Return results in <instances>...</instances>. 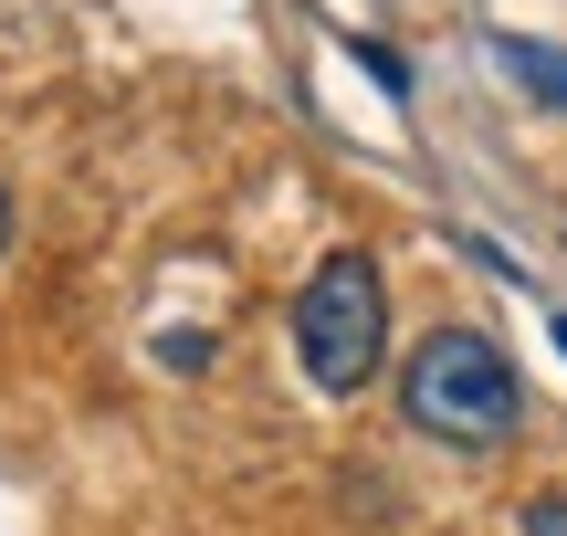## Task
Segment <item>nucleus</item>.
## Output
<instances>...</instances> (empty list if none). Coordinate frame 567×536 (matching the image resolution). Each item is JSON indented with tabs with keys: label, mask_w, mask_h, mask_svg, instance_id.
<instances>
[{
	"label": "nucleus",
	"mask_w": 567,
	"mask_h": 536,
	"mask_svg": "<svg viewBox=\"0 0 567 536\" xmlns=\"http://www.w3.org/2000/svg\"><path fill=\"white\" fill-rule=\"evenodd\" d=\"M400 411H410L421 442L494 453V442L515 432V411H526V390H515L505 348H494L484 327H431L421 348H410V369H400Z\"/></svg>",
	"instance_id": "obj_1"
},
{
	"label": "nucleus",
	"mask_w": 567,
	"mask_h": 536,
	"mask_svg": "<svg viewBox=\"0 0 567 536\" xmlns=\"http://www.w3.org/2000/svg\"><path fill=\"white\" fill-rule=\"evenodd\" d=\"M295 358H305V379H316L326 400H347V390L379 379V358H389V285H379L368 252H326V264L305 274V295H295Z\"/></svg>",
	"instance_id": "obj_2"
},
{
	"label": "nucleus",
	"mask_w": 567,
	"mask_h": 536,
	"mask_svg": "<svg viewBox=\"0 0 567 536\" xmlns=\"http://www.w3.org/2000/svg\"><path fill=\"white\" fill-rule=\"evenodd\" d=\"M494 63H505L526 95H547L557 116H567V53H557V42H515V32H494Z\"/></svg>",
	"instance_id": "obj_3"
},
{
	"label": "nucleus",
	"mask_w": 567,
	"mask_h": 536,
	"mask_svg": "<svg viewBox=\"0 0 567 536\" xmlns=\"http://www.w3.org/2000/svg\"><path fill=\"white\" fill-rule=\"evenodd\" d=\"M158 358H168V369H179V379H200V369H210V337H200V327H179V337H168Z\"/></svg>",
	"instance_id": "obj_4"
},
{
	"label": "nucleus",
	"mask_w": 567,
	"mask_h": 536,
	"mask_svg": "<svg viewBox=\"0 0 567 536\" xmlns=\"http://www.w3.org/2000/svg\"><path fill=\"white\" fill-rule=\"evenodd\" d=\"M515 526H526V536H567V495H536V505H526Z\"/></svg>",
	"instance_id": "obj_5"
},
{
	"label": "nucleus",
	"mask_w": 567,
	"mask_h": 536,
	"mask_svg": "<svg viewBox=\"0 0 567 536\" xmlns=\"http://www.w3.org/2000/svg\"><path fill=\"white\" fill-rule=\"evenodd\" d=\"M0 252H11V179H0Z\"/></svg>",
	"instance_id": "obj_6"
}]
</instances>
